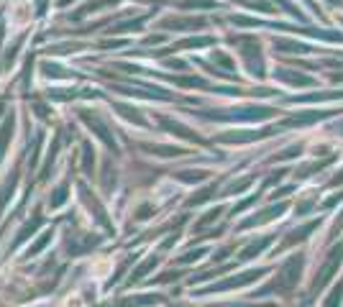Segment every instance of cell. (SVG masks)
<instances>
[{
	"mask_svg": "<svg viewBox=\"0 0 343 307\" xmlns=\"http://www.w3.org/2000/svg\"><path fill=\"white\" fill-rule=\"evenodd\" d=\"M300 269H302V256H292L285 266H282V271L277 274V282L269 287V289H279L285 292L290 287L297 284V279H300Z\"/></svg>",
	"mask_w": 343,
	"mask_h": 307,
	"instance_id": "6da1fadb",
	"label": "cell"
},
{
	"mask_svg": "<svg viewBox=\"0 0 343 307\" xmlns=\"http://www.w3.org/2000/svg\"><path fill=\"white\" fill-rule=\"evenodd\" d=\"M341 261H343V243H341V246H336V249L331 251V256H328V261L320 266V271H318V276H315V282H312V292L323 289L328 282H331V276L338 271Z\"/></svg>",
	"mask_w": 343,
	"mask_h": 307,
	"instance_id": "7a4b0ae2",
	"label": "cell"
},
{
	"mask_svg": "<svg viewBox=\"0 0 343 307\" xmlns=\"http://www.w3.org/2000/svg\"><path fill=\"white\" fill-rule=\"evenodd\" d=\"M287 210V205L285 203H279V205H274V207H269V210H264V212H259V215H253V218H248V220H244L241 223V228H251V225H261V223H266V220H272V218H277L279 212H285Z\"/></svg>",
	"mask_w": 343,
	"mask_h": 307,
	"instance_id": "3957f363",
	"label": "cell"
},
{
	"mask_svg": "<svg viewBox=\"0 0 343 307\" xmlns=\"http://www.w3.org/2000/svg\"><path fill=\"white\" fill-rule=\"evenodd\" d=\"M261 274H264V269H256V271H246V274H241V276H238V279H226V282H220V284L210 287V292H215V289H231V287H244V284H248V282H253V279H259Z\"/></svg>",
	"mask_w": 343,
	"mask_h": 307,
	"instance_id": "277c9868",
	"label": "cell"
},
{
	"mask_svg": "<svg viewBox=\"0 0 343 307\" xmlns=\"http://www.w3.org/2000/svg\"><path fill=\"white\" fill-rule=\"evenodd\" d=\"M318 228V223L312 220V223H307V225H302V228H297V230H292L290 233V238L282 243V249H287V246H292V243H297V241H305L307 238V233H312V230Z\"/></svg>",
	"mask_w": 343,
	"mask_h": 307,
	"instance_id": "5b68a950",
	"label": "cell"
},
{
	"mask_svg": "<svg viewBox=\"0 0 343 307\" xmlns=\"http://www.w3.org/2000/svg\"><path fill=\"white\" fill-rule=\"evenodd\" d=\"M269 243H272V238H264V241H259V243H251L248 249H244V251H241V261H246V258H253L256 254H261V251H264Z\"/></svg>",
	"mask_w": 343,
	"mask_h": 307,
	"instance_id": "8992f818",
	"label": "cell"
},
{
	"mask_svg": "<svg viewBox=\"0 0 343 307\" xmlns=\"http://www.w3.org/2000/svg\"><path fill=\"white\" fill-rule=\"evenodd\" d=\"M154 266H156V256H148V258L144 261V264H141L136 271L131 274V282H139V279H144V274H146L148 269H154Z\"/></svg>",
	"mask_w": 343,
	"mask_h": 307,
	"instance_id": "52a82bcc",
	"label": "cell"
},
{
	"mask_svg": "<svg viewBox=\"0 0 343 307\" xmlns=\"http://www.w3.org/2000/svg\"><path fill=\"white\" fill-rule=\"evenodd\" d=\"M151 302H156V297L144 295V297H136V300H123V302H118V305H108V307H139V305H151Z\"/></svg>",
	"mask_w": 343,
	"mask_h": 307,
	"instance_id": "ba28073f",
	"label": "cell"
},
{
	"mask_svg": "<svg viewBox=\"0 0 343 307\" xmlns=\"http://www.w3.org/2000/svg\"><path fill=\"white\" fill-rule=\"evenodd\" d=\"M341 300H343V282L331 292V297H328V302H325V307H341Z\"/></svg>",
	"mask_w": 343,
	"mask_h": 307,
	"instance_id": "9c48e42d",
	"label": "cell"
},
{
	"mask_svg": "<svg viewBox=\"0 0 343 307\" xmlns=\"http://www.w3.org/2000/svg\"><path fill=\"white\" fill-rule=\"evenodd\" d=\"M64 200H67V184H62V187L56 190V197L51 200V207H59V205L64 203Z\"/></svg>",
	"mask_w": 343,
	"mask_h": 307,
	"instance_id": "30bf717a",
	"label": "cell"
},
{
	"mask_svg": "<svg viewBox=\"0 0 343 307\" xmlns=\"http://www.w3.org/2000/svg\"><path fill=\"white\" fill-rule=\"evenodd\" d=\"M205 254V249H197V251H190V254H185L180 261H182V264H187V261H195V258H200Z\"/></svg>",
	"mask_w": 343,
	"mask_h": 307,
	"instance_id": "8fae6325",
	"label": "cell"
},
{
	"mask_svg": "<svg viewBox=\"0 0 343 307\" xmlns=\"http://www.w3.org/2000/svg\"><path fill=\"white\" fill-rule=\"evenodd\" d=\"M47 243H49V236H44V238H41V241H39L36 246H31V251H28V254L34 256V254H36V251H41V249H44V246H47Z\"/></svg>",
	"mask_w": 343,
	"mask_h": 307,
	"instance_id": "7c38bea8",
	"label": "cell"
},
{
	"mask_svg": "<svg viewBox=\"0 0 343 307\" xmlns=\"http://www.w3.org/2000/svg\"><path fill=\"white\" fill-rule=\"evenodd\" d=\"M180 177H182V179H187V182H192V179L197 182V179H202V172H195V174H190V172H182Z\"/></svg>",
	"mask_w": 343,
	"mask_h": 307,
	"instance_id": "4fadbf2b",
	"label": "cell"
},
{
	"mask_svg": "<svg viewBox=\"0 0 343 307\" xmlns=\"http://www.w3.org/2000/svg\"><path fill=\"white\" fill-rule=\"evenodd\" d=\"M341 200H343V192H338L336 197H331V200H325V207H333L336 203H341Z\"/></svg>",
	"mask_w": 343,
	"mask_h": 307,
	"instance_id": "5bb4252c",
	"label": "cell"
},
{
	"mask_svg": "<svg viewBox=\"0 0 343 307\" xmlns=\"http://www.w3.org/2000/svg\"><path fill=\"white\" fill-rule=\"evenodd\" d=\"M226 307H274V305H226Z\"/></svg>",
	"mask_w": 343,
	"mask_h": 307,
	"instance_id": "9a60e30c",
	"label": "cell"
},
{
	"mask_svg": "<svg viewBox=\"0 0 343 307\" xmlns=\"http://www.w3.org/2000/svg\"><path fill=\"white\" fill-rule=\"evenodd\" d=\"M331 184H343V172H341L338 177H333V182H331Z\"/></svg>",
	"mask_w": 343,
	"mask_h": 307,
	"instance_id": "2e32d148",
	"label": "cell"
},
{
	"mask_svg": "<svg viewBox=\"0 0 343 307\" xmlns=\"http://www.w3.org/2000/svg\"><path fill=\"white\" fill-rule=\"evenodd\" d=\"M341 228H343V212H341V220L336 223V233H338V230H341Z\"/></svg>",
	"mask_w": 343,
	"mask_h": 307,
	"instance_id": "e0dca14e",
	"label": "cell"
}]
</instances>
